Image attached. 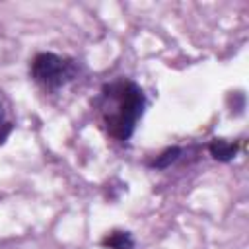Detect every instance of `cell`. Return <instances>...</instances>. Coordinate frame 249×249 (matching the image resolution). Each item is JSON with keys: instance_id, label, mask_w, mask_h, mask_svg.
Here are the masks:
<instances>
[{"instance_id": "6", "label": "cell", "mask_w": 249, "mask_h": 249, "mask_svg": "<svg viewBox=\"0 0 249 249\" xmlns=\"http://www.w3.org/2000/svg\"><path fill=\"white\" fill-rule=\"evenodd\" d=\"M12 130V124L10 123H4V111H2V105H0V144L6 140L8 132Z\"/></svg>"}, {"instance_id": "2", "label": "cell", "mask_w": 249, "mask_h": 249, "mask_svg": "<svg viewBox=\"0 0 249 249\" xmlns=\"http://www.w3.org/2000/svg\"><path fill=\"white\" fill-rule=\"evenodd\" d=\"M29 72L37 84L49 89H56L76 78L78 66L74 60L62 58L54 53H39L33 56L29 64Z\"/></svg>"}, {"instance_id": "1", "label": "cell", "mask_w": 249, "mask_h": 249, "mask_svg": "<svg viewBox=\"0 0 249 249\" xmlns=\"http://www.w3.org/2000/svg\"><path fill=\"white\" fill-rule=\"evenodd\" d=\"M146 107L144 91L138 84L126 78L109 82L101 89L99 111L103 124L115 140H128Z\"/></svg>"}, {"instance_id": "3", "label": "cell", "mask_w": 249, "mask_h": 249, "mask_svg": "<svg viewBox=\"0 0 249 249\" xmlns=\"http://www.w3.org/2000/svg\"><path fill=\"white\" fill-rule=\"evenodd\" d=\"M208 152L218 161H231L237 154V144L226 138H212L208 144Z\"/></svg>"}, {"instance_id": "4", "label": "cell", "mask_w": 249, "mask_h": 249, "mask_svg": "<svg viewBox=\"0 0 249 249\" xmlns=\"http://www.w3.org/2000/svg\"><path fill=\"white\" fill-rule=\"evenodd\" d=\"M101 245L107 249H134V239L128 231L113 230L101 239Z\"/></svg>"}, {"instance_id": "5", "label": "cell", "mask_w": 249, "mask_h": 249, "mask_svg": "<svg viewBox=\"0 0 249 249\" xmlns=\"http://www.w3.org/2000/svg\"><path fill=\"white\" fill-rule=\"evenodd\" d=\"M179 156H181V148H179V146H173V148L163 150L160 156H156V160H154L150 165L156 167V169H165V167H169L173 161H177Z\"/></svg>"}]
</instances>
